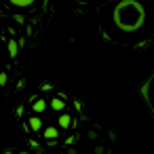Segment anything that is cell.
<instances>
[{
	"label": "cell",
	"instance_id": "cell-1",
	"mask_svg": "<svg viewBox=\"0 0 154 154\" xmlns=\"http://www.w3.org/2000/svg\"><path fill=\"white\" fill-rule=\"evenodd\" d=\"M146 17H148V11L139 0H120L112 13L114 26L125 34L139 32L146 26Z\"/></svg>",
	"mask_w": 154,
	"mask_h": 154
},
{
	"label": "cell",
	"instance_id": "cell-2",
	"mask_svg": "<svg viewBox=\"0 0 154 154\" xmlns=\"http://www.w3.org/2000/svg\"><path fill=\"white\" fill-rule=\"evenodd\" d=\"M9 2L13 5V7H19V9H28V7H32L36 0H9Z\"/></svg>",
	"mask_w": 154,
	"mask_h": 154
},
{
	"label": "cell",
	"instance_id": "cell-3",
	"mask_svg": "<svg viewBox=\"0 0 154 154\" xmlns=\"http://www.w3.org/2000/svg\"><path fill=\"white\" fill-rule=\"evenodd\" d=\"M51 108H53L55 112H61V110L66 108V103H63L61 97H53V99H51Z\"/></svg>",
	"mask_w": 154,
	"mask_h": 154
},
{
	"label": "cell",
	"instance_id": "cell-4",
	"mask_svg": "<svg viewBox=\"0 0 154 154\" xmlns=\"http://www.w3.org/2000/svg\"><path fill=\"white\" fill-rule=\"evenodd\" d=\"M30 129H32V131H40V129H42L40 116H30Z\"/></svg>",
	"mask_w": 154,
	"mask_h": 154
},
{
	"label": "cell",
	"instance_id": "cell-5",
	"mask_svg": "<svg viewBox=\"0 0 154 154\" xmlns=\"http://www.w3.org/2000/svg\"><path fill=\"white\" fill-rule=\"evenodd\" d=\"M57 122H59V127H61V129H70L72 118H70L68 114H59V120H57Z\"/></svg>",
	"mask_w": 154,
	"mask_h": 154
},
{
	"label": "cell",
	"instance_id": "cell-6",
	"mask_svg": "<svg viewBox=\"0 0 154 154\" xmlns=\"http://www.w3.org/2000/svg\"><path fill=\"white\" fill-rule=\"evenodd\" d=\"M45 110H47V101H45V99H36V101H34V112H36V114H42Z\"/></svg>",
	"mask_w": 154,
	"mask_h": 154
},
{
	"label": "cell",
	"instance_id": "cell-7",
	"mask_svg": "<svg viewBox=\"0 0 154 154\" xmlns=\"http://www.w3.org/2000/svg\"><path fill=\"white\" fill-rule=\"evenodd\" d=\"M45 137L47 139H55L57 137V127H47L45 129Z\"/></svg>",
	"mask_w": 154,
	"mask_h": 154
},
{
	"label": "cell",
	"instance_id": "cell-8",
	"mask_svg": "<svg viewBox=\"0 0 154 154\" xmlns=\"http://www.w3.org/2000/svg\"><path fill=\"white\" fill-rule=\"evenodd\" d=\"M17 51H19V49H17V42H15V40H9V55H11V57H15V55H17Z\"/></svg>",
	"mask_w": 154,
	"mask_h": 154
},
{
	"label": "cell",
	"instance_id": "cell-9",
	"mask_svg": "<svg viewBox=\"0 0 154 154\" xmlns=\"http://www.w3.org/2000/svg\"><path fill=\"white\" fill-rule=\"evenodd\" d=\"M148 97H150V103L154 106V80H152L150 87H148Z\"/></svg>",
	"mask_w": 154,
	"mask_h": 154
},
{
	"label": "cell",
	"instance_id": "cell-10",
	"mask_svg": "<svg viewBox=\"0 0 154 154\" xmlns=\"http://www.w3.org/2000/svg\"><path fill=\"white\" fill-rule=\"evenodd\" d=\"M0 85H2V87L7 85V74H5V72H2V74H0Z\"/></svg>",
	"mask_w": 154,
	"mask_h": 154
}]
</instances>
